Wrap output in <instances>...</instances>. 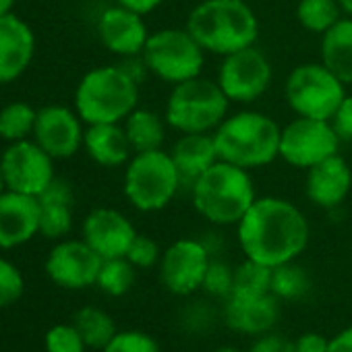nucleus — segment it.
Masks as SVG:
<instances>
[{
  "instance_id": "obj_1",
  "label": "nucleus",
  "mask_w": 352,
  "mask_h": 352,
  "mask_svg": "<svg viewBox=\"0 0 352 352\" xmlns=\"http://www.w3.org/2000/svg\"><path fill=\"white\" fill-rule=\"evenodd\" d=\"M236 239L247 259L278 267L307 249L309 222L288 199L257 197L236 224Z\"/></svg>"
},
{
  "instance_id": "obj_2",
  "label": "nucleus",
  "mask_w": 352,
  "mask_h": 352,
  "mask_svg": "<svg viewBox=\"0 0 352 352\" xmlns=\"http://www.w3.org/2000/svg\"><path fill=\"white\" fill-rule=\"evenodd\" d=\"M185 28L206 52L222 58L255 46L259 36L257 15L245 0H201Z\"/></svg>"
},
{
  "instance_id": "obj_3",
  "label": "nucleus",
  "mask_w": 352,
  "mask_h": 352,
  "mask_svg": "<svg viewBox=\"0 0 352 352\" xmlns=\"http://www.w3.org/2000/svg\"><path fill=\"white\" fill-rule=\"evenodd\" d=\"M280 135L282 129L272 116L257 110H241L222 120L214 131V141L220 160L251 172L280 157Z\"/></svg>"
},
{
  "instance_id": "obj_4",
  "label": "nucleus",
  "mask_w": 352,
  "mask_h": 352,
  "mask_svg": "<svg viewBox=\"0 0 352 352\" xmlns=\"http://www.w3.org/2000/svg\"><path fill=\"white\" fill-rule=\"evenodd\" d=\"M193 206L216 226H236L257 199L249 170L218 160L191 187Z\"/></svg>"
},
{
  "instance_id": "obj_5",
  "label": "nucleus",
  "mask_w": 352,
  "mask_h": 352,
  "mask_svg": "<svg viewBox=\"0 0 352 352\" xmlns=\"http://www.w3.org/2000/svg\"><path fill=\"white\" fill-rule=\"evenodd\" d=\"M137 102L139 83L120 65L91 69L75 89V110L85 124L122 122Z\"/></svg>"
},
{
  "instance_id": "obj_6",
  "label": "nucleus",
  "mask_w": 352,
  "mask_h": 352,
  "mask_svg": "<svg viewBox=\"0 0 352 352\" xmlns=\"http://www.w3.org/2000/svg\"><path fill=\"white\" fill-rule=\"evenodd\" d=\"M230 100L218 81L201 75L176 83L168 96L164 118L170 129L187 133H214L228 116Z\"/></svg>"
},
{
  "instance_id": "obj_7",
  "label": "nucleus",
  "mask_w": 352,
  "mask_h": 352,
  "mask_svg": "<svg viewBox=\"0 0 352 352\" xmlns=\"http://www.w3.org/2000/svg\"><path fill=\"white\" fill-rule=\"evenodd\" d=\"M183 187L170 151L133 153L124 170V197L139 212H160L172 204Z\"/></svg>"
},
{
  "instance_id": "obj_8",
  "label": "nucleus",
  "mask_w": 352,
  "mask_h": 352,
  "mask_svg": "<svg viewBox=\"0 0 352 352\" xmlns=\"http://www.w3.org/2000/svg\"><path fill=\"white\" fill-rule=\"evenodd\" d=\"M141 56L153 77L172 85L199 77L206 65V50L187 28H166L149 34Z\"/></svg>"
},
{
  "instance_id": "obj_9",
  "label": "nucleus",
  "mask_w": 352,
  "mask_h": 352,
  "mask_svg": "<svg viewBox=\"0 0 352 352\" xmlns=\"http://www.w3.org/2000/svg\"><path fill=\"white\" fill-rule=\"evenodd\" d=\"M284 96L296 116L331 120L346 98V85L321 60L305 63L290 71Z\"/></svg>"
},
{
  "instance_id": "obj_10",
  "label": "nucleus",
  "mask_w": 352,
  "mask_h": 352,
  "mask_svg": "<svg viewBox=\"0 0 352 352\" xmlns=\"http://www.w3.org/2000/svg\"><path fill=\"white\" fill-rule=\"evenodd\" d=\"M340 143L342 139L329 120L296 116L282 129L280 157L294 168L309 170L329 155H336Z\"/></svg>"
},
{
  "instance_id": "obj_11",
  "label": "nucleus",
  "mask_w": 352,
  "mask_h": 352,
  "mask_svg": "<svg viewBox=\"0 0 352 352\" xmlns=\"http://www.w3.org/2000/svg\"><path fill=\"white\" fill-rule=\"evenodd\" d=\"M272 77L274 69L270 58L257 46H249L222 58L218 85L230 102L251 104L267 91Z\"/></svg>"
},
{
  "instance_id": "obj_12",
  "label": "nucleus",
  "mask_w": 352,
  "mask_h": 352,
  "mask_svg": "<svg viewBox=\"0 0 352 352\" xmlns=\"http://www.w3.org/2000/svg\"><path fill=\"white\" fill-rule=\"evenodd\" d=\"M5 185L9 191L38 197L54 179V157L34 139L9 143L0 157Z\"/></svg>"
},
{
  "instance_id": "obj_13",
  "label": "nucleus",
  "mask_w": 352,
  "mask_h": 352,
  "mask_svg": "<svg viewBox=\"0 0 352 352\" xmlns=\"http://www.w3.org/2000/svg\"><path fill=\"white\" fill-rule=\"evenodd\" d=\"M210 249L197 239L174 241L160 257V280L176 296H189L204 288L210 267Z\"/></svg>"
},
{
  "instance_id": "obj_14",
  "label": "nucleus",
  "mask_w": 352,
  "mask_h": 352,
  "mask_svg": "<svg viewBox=\"0 0 352 352\" xmlns=\"http://www.w3.org/2000/svg\"><path fill=\"white\" fill-rule=\"evenodd\" d=\"M102 261L104 259L83 239L60 241L48 253L44 270L56 286L67 290H81L98 282Z\"/></svg>"
},
{
  "instance_id": "obj_15",
  "label": "nucleus",
  "mask_w": 352,
  "mask_h": 352,
  "mask_svg": "<svg viewBox=\"0 0 352 352\" xmlns=\"http://www.w3.org/2000/svg\"><path fill=\"white\" fill-rule=\"evenodd\" d=\"M83 120L77 110L67 106H44L38 110L36 126H34V141L44 147L54 160L73 157L79 147H83Z\"/></svg>"
},
{
  "instance_id": "obj_16",
  "label": "nucleus",
  "mask_w": 352,
  "mask_h": 352,
  "mask_svg": "<svg viewBox=\"0 0 352 352\" xmlns=\"http://www.w3.org/2000/svg\"><path fill=\"white\" fill-rule=\"evenodd\" d=\"M83 241L102 257L114 259L124 257L133 239L137 236L131 220L112 208H98L83 220Z\"/></svg>"
},
{
  "instance_id": "obj_17",
  "label": "nucleus",
  "mask_w": 352,
  "mask_h": 352,
  "mask_svg": "<svg viewBox=\"0 0 352 352\" xmlns=\"http://www.w3.org/2000/svg\"><path fill=\"white\" fill-rule=\"evenodd\" d=\"M98 36L106 50L126 58L139 56L147 44L149 32L143 15H137L120 5L106 9L98 19Z\"/></svg>"
},
{
  "instance_id": "obj_18",
  "label": "nucleus",
  "mask_w": 352,
  "mask_h": 352,
  "mask_svg": "<svg viewBox=\"0 0 352 352\" xmlns=\"http://www.w3.org/2000/svg\"><path fill=\"white\" fill-rule=\"evenodd\" d=\"M40 234V201L34 195L0 193V249H17Z\"/></svg>"
},
{
  "instance_id": "obj_19",
  "label": "nucleus",
  "mask_w": 352,
  "mask_h": 352,
  "mask_svg": "<svg viewBox=\"0 0 352 352\" xmlns=\"http://www.w3.org/2000/svg\"><path fill=\"white\" fill-rule=\"evenodd\" d=\"M36 54L34 30L15 13L0 17V85L19 79Z\"/></svg>"
},
{
  "instance_id": "obj_20",
  "label": "nucleus",
  "mask_w": 352,
  "mask_h": 352,
  "mask_svg": "<svg viewBox=\"0 0 352 352\" xmlns=\"http://www.w3.org/2000/svg\"><path fill=\"white\" fill-rule=\"evenodd\" d=\"M352 189V170L348 162L336 153L307 170L305 193L309 201L323 210H333L344 204Z\"/></svg>"
},
{
  "instance_id": "obj_21",
  "label": "nucleus",
  "mask_w": 352,
  "mask_h": 352,
  "mask_svg": "<svg viewBox=\"0 0 352 352\" xmlns=\"http://www.w3.org/2000/svg\"><path fill=\"white\" fill-rule=\"evenodd\" d=\"M224 319L226 325L239 333L263 336L278 323L280 305L272 292L257 296L230 294L224 305Z\"/></svg>"
},
{
  "instance_id": "obj_22",
  "label": "nucleus",
  "mask_w": 352,
  "mask_h": 352,
  "mask_svg": "<svg viewBox=\"0 0 352 352\" xmlns=\"http://www.w3.org/2000/svg\"><path fill=\"white\" fill-rule=\"evenodd\" d=\"M170 155L174 160L176 170L181 174L183 185H191V187L208 168H212L220 160L214 133L181 135V139L172 145Z\"/></svg>"
},
{
  "instance_id": "obj_23",
  "label": "nucleus",
  "mask_w": 352,
  "mask_h": 352,
  "mask_svg": "<svg viewBox=\"0 0 352 352\" xmlns=\"http://www.w3.org/2000/svg\"><path fill=\"white\" fill-rule=\"evenodd\" d=\"M40 201V234L46 239H63L73 228L75 195L65 179H56L38 195Z\"/></svg>"
},
{
  "instance_id": "obj_24",
  "label": "nucleus",
  "mask_w": 352,
  "mask_h": 352,
  "mask_svg": "<svg viewBox=\"0 0 352 352\" xmlns=\"http://www.w3.org/2000/svg\"><path fill=\"white\" fill-rule=\"evenodd\" d=\"M83 147H85L87 155L104 168L122 166L133 157L131 143H129L124 126L120 122L87 124L85 137H83Z\"/></svg>"
},
{
  "instance_id": "obj_25",
  "label": "nucleus",
  "mask_w": 352,
  "mask_h": 352,
  "mask_svg": "<svg viewBox=\"0 0 352 352\" xmlns=\"http://www.w3.org/2000/svg\"><path fill=\"white\" fill-rule=\"evenodd\" d=\"M321 63L344 85H352V17H342L321 36Z\"/></svg>"
},
{
  "instance_id": "obj_26",
  "label": "nucleus",
  "mask_w": 352,
  "mask_h": 352,
  "mask_svg": "<svg viewBox=\"0 0 352 352\" xmlns=\"http://www.w3.org/2000/svg\"><path fill=\"white\" fill-rule=\"evenodd\" d=\"M122 122L133 153L162 149L166 139V124H168L166 118H162L151 110L135 108Z\"/></svg>"
},
{
  "instance_id": "obj_27",
  "label": "nucleus",
  "mask_w": 352,
  "mask_h": 352,
  "mask_svg": "<svg viewBox=\"0 0 352 352\" xmlns=\"http://www.w3.org/2000/svg\"><path fill=\"white\" fill-rule=\"evenodd\" d=\"M73 325L81 333L85 346L94 348V350H104L108 346V342L116 336L114 319L100 307H91V305L81 307L75 313Z\"/></svg>"
},
{
  "instance_id": "obj_28",
  "label": "nucleus",
  "mask_w": 352,
  "mask_h": 352,
  "mask_svg": "<svg viewBox=\"0 0 352 352\" xmlns=\"http://www.w3.org/2000/svg\"><path fill=\"white\" fill-rule=\"evenodd\" d=\"M342 9L338 0H298L296 21L302 30L323 36L342 19Z\"/></svg>"
},
{
  "instance_id": "obj_29",
  "label": "nucleus",
  "mask_w": 352,
  "mask_h": 352,
  "mask_svg": "<svg viewBox=\"0 0 352 352\" xmlns=\"http://www.w3.org/2000/svg\"><path fill=\"white\" fill-rule=\"evenodd\" d=\"M38 110L25 102H11L0 110V137L9 143L30 139L34 135Z\"/></svg>"
},
{
  "instance_id": "obj_30",
  "label": "nucleus",
  "mask_w": 352,
  "mask_h": 352,
  "mask_svg": "<svg viewBox=\"0 0 352 352\" xmlns=\"http://www.w3.org/2000/svg\"><path fill=\"white\" fill-rule=\"evenodd\" d=\"M135 270L126 257L104 259L96 286L108 296H124L135 286Z\"/></svg>"
},
{
  "instance_id": "obj_31",
  "label": "nucleus",
  "mask_w": 352,
  "mask_h": 352,
  "mask_svg": "<svg viewBox=\"0 0 352 352\" xmlns=\"http://www.w3.org/2000/svg\"><path fill=\"white\" fill-rule=\"evenodd\" d=\"M311 288L307 272L294 261L282 263L272 270V294L278 300H298Z\"/></svg>"
},
{
  "instance_id": "obj_32",
  "label": "nucleus",
  "mask_w": 352,
  "mask_h": 352,
  "mask_svg": "<svg viewBox=\"0 0 352 352\" xmlns=\"http://www.w3.org/2000/svg\"><path fill=\"white\" fill-rule=\"evenodd\" d=\"M272 270L259 261L247 259L234 267V288L232 294L243 296H257L272 292Z\"/></svg>"
},
{
  "instance_id": "obj_33",
  "label": "nucleus",
  "mask_w": 352,
  "mask_h": 352,
  "mask_svg": "<svg viewBox=\"0 0 352 352\" xmlns=\"http://www.w3.org/2000/svg\"><path fill=\"white\" fill-rule=\"evenodd\" d=\"M25 292V278L21 274V270L0 257V309H7L11 305H15Z\"/></svg>"
},
{
  "instance_id": "obj_34",
  "label": "nucleus",
  "mask_w": 352,
  "mask_h": 352,
  "mask_svg": "<svg viewBox=\"0 0 352 352\" xmlns=\"http://www.w3.org/2000/svg\"><path fill=\"white\" fill-rule=\"evenodd\" d=\"M44 348H46V352H85L87 346L73 323L71 325L58 323L46 331Z\"/></svg>"
},
{
  "instance_id": "obj_35",
  "label": "nucleus",
  "mask_w": 352,
  "mask_h": 352,
  "mask_svg": "<svg viewBox=\"0 0 352 352\" xmlns=\"http://www.w3.org/2000/svg\"><path fill=\"white\" fill-rule=\"evenodd\" d=\"M232 288H234V270L226 261H222V259H212L210 267L206 272L204 290L210 296L226 300L232 294Z\"/></svg>"
},
{
  "instance_id": "obj_36",
  "label": "nucleus",
  "mask_w": 352,
  "mask_h": 352,
  "mask_svg": "<svg viewBox=\"0 0 352 352\" xmlns=\"http://www.w3.org/2000/svg\"><path fill=\"white\" fill-rule=\"evenodd\" d=\"M102 352H162L160 344L145 331L126 329L116 331V336L108 342Z\"/></svg>"
},
{
  "instance_id": "obj_37",
  "label": "nucleus",
  "mask_w": 352,
  "mask_h": 352,
  "mask_svg": "<svg viewBox=\"0 0 352 352\" xmlns=\"http://www.w3.org/2000/svg\"><path fill=\"white\" fill-rule=\"evenodd\" d=\"M135 267L139 270H147V267H153L155 263H160V247L153 239L145 236V234H137L124 255Z\"/></svg>"
},
{
  "instance_id": "obj_38",
  "label": "nucleus",
  "mask_w": 352,
  "mask_h": 352,
  "mask_svg": "<svg viewBox=\"0 0 352 352\" xmlns=\"http://www.w3.org/2000/svg\"><path fill=\"white\" fill-rule=\"evenodd\" d=\"M329 122L342 141H352V96L346 94Z\"/></svg>"
},
{
  "instance_id": "obj_39",
  "label": "nucleus",
  "mask_w": 352,
  "mask_h": 352,
  "mask_svg": "<svg viewBox=\"0 0 352 352\" xmlns=\"http://www.w3.org/2000/svg\"><path fill=\"white\" fill-rule=\"evenodd\" d=\"M249 352H294V342L276 333H263Z\"/></svg>"
},
{
  "instance_id": "obj_40",
  "label": "nucleus",
  "mask_w": 352,
  "mask_h": 352,
  "mask_svg": "<svg viewBox=\"0 0 352 352\" xmlns=\"http://www.w3.org/2000/svg\"><path fill=\"white\" fill-rule=\"evenodd\" d=\"M327 350H329V340L315 331L302 333L294 342V352H327Z\"/></svg>"
},
{
  "instance_id": "obj_41",
  "label": "nucleus",
  "mask_w": 352,
  "mask_h": 352,
  "mask_svg": "<svg viewBox=\"0 0 352 352\" xmlns=\"http://www.w3.org/2000/svg\"><path fill=\"white\" fill-rule=\"evenodd\" d=\"M116 5L137 13V15H149L151 11H155L162 0H116Z\"/></svg>"
},
{
  "instance_id": "obj_42",
  "label": "nucleus",
  "mask_w": 352,
  "mask_h": 352,
  "mask_svg": "<svg viewBox=\"0 0 352 352\" xmlns=\"http://www.w3.org/2000/svg\"><path fill=\"white\" fill-rule=\"evenodd\" d=\"M327 352H352V325L329 338V350Z\"/></svg>"
},
{
  "instance_id": "obj_43",
  "label": "nucleus",
  "mask_w": 352,
  "mask_h": 352,
  "mask_svg": "<svg viewBox=\"0 0 352 352\" xmlns=\"http://www.w3.org/2000/svg\"><path fill=\"white\" fill-rule=\"evenodd\" d=\"M13 7H15V0H0V17L13 13Z\"/></svg>"
},
{
  "instance_id": "obj_44",
  "label": "nucleus",
  "mask_w": 352,
  "mask_h": 352,
  "mask_svg": "<svg viewBox=\"0 0 352 352\" xmlns=\"http://www.w3.org/2000/svg\"><path fill=\"white\" fill-rule=\"evenodd\" d=\"M338 5L346 17H352V0H338Z\"/></svg>"
},
{
  "instance_id": "obj_45",
  "label": "nucleus",
  "mask_w": 352,
  "mask_h": 352,
  "mask_svg": "<svg viewBox=\"0 0 352 352\" xmlns=\"http://www.w3.org/2000/svg\"><path fill=\"white\" fill-rule=\"evenodd\" d=\"M7 191V185H5V176H3V168H0V193Z\"/></svg>"
},
{
  "instance_id": "obj_46",
  "label": "nucleus",
  "mask_w": 352,
  "mask_h": 352,
  "mask_svg": "<svg viewBox=\"0 0 352 352\" xmlns=\"http://www.w3.org/2000/svg\"><path fill=\"white\" fill-rule=\"evenodd\" d=\"M214 352H241V350H236V348H230V346H224V348H218V350H214Z\"/></svg>"
}]
</instances>
